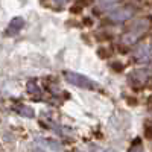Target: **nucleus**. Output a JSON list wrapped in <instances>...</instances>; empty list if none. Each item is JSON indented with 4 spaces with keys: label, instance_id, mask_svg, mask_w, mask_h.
Wrapping results in <instances>:
<instances>
[{
    "label": "nucleus",
    "instance_id": "ddd939ff",
    "mask_svg": "<svg viewBox=\"0 0 152 152\" xmlns=\"http://www.w3.org/2000/svg\"><path fill=\"white\" fill-rule=\"evenodd\" d=\"M70 11L73 12V14H75V12H81V6H73Z\"/></svg>",
    "mask_w": 152,
    "mask_h": 152
},
{
    "label": "nucleus",
    "instance_id": "7ed1b4c3",
    "mask_svg": "<svg viewBox=\"0 0 152 152\" xmlns=\"http://www.w3.org/2000/svg\"><path fill=\"white\" fill-rule=\"evenodd\" d=\"M134 59L138 64H146V62L152 61V47L151 46H142L135 50L134 53Z\"/></svg>",
    "mask_w": 152,
    "mask_h": 152
},
{
    "label": "nucleus",
    "instance_id": "39448f33",
    "mask_svg": "<svg viewBox=\"0 0 152 152\" xmlns=\"http://www.w3.org/2000/svg\"><path fill=\"white\" fill-rule=\"evenodd\" d=\"M149 78V73L146 70H137L131 73V79H135L137 82H146Z\"/></svg>",
    "mask_w": 152,
    "mask_h": 152
},
{
    "label": "nucleus",
    "instance_id": "9b49d317",
    "mask_svg": "<svg viewBox=\"0 0 152 152\" xmlns=\"http://www.w3.org/2000/svg\"><path fill=\"white\" fill-rule=\"evenodd\" d=\"M145 132H146V137L148 138H152V128H151V126H149V128H146Z\"/></svg>",
    "mask_w": 152,
    "mask_h": 152
},
{
    "label": "nucleus",
    "instance_id": "0eeeda50",
    "mask_svg": "<svg viewBox=\"0 0 152 152\" xmlns=\"http://www.w3.org/2000/svg\"><path fill=\"white\" fill-rule=\"evenodd\" d=\"M28 91L35 97V100H38V99H40V88H38L34 82H31L29 85H28Z\"/></svg>",
    "mask_w": 152,
    "mask_h": 152
},
{
    "label": "nucleus",
    "instance_id": "f257e3e1",
    "mask_svg": "<svg viewBox=\"0 0 152 152\" xmlns=\"http://www.w3.org/2000/svg\"><path fill=\"white\" fill-rule=\"evenodd\" d=\"M146 29H148V20H138L137 23H134V24H131V26H128V29L125 31V34H122L123 43H126V44L134 43Z\"/></svg>",
    "mask_w": 152,
    "mask_h": 152
},
{
    "label": "nucleus",
    "instance_id": "6e6552de",
    "mask_svg": "<svg viewBox=\"0 0 152 152\" xmlns=\"http://www.w3.org/2000/svg\"><path fill=\"white\" fill-rule=\"evenodd\" d=\"M18 114H21V116H26V117H29V119H32L34 117V111H32V108H29V107H18Z\"/></svg>",
    "mask_w": 152,
    "mask_h": 152
},
{
    "label": "nucleus",
    "instance_id": "f8f14e48",
    "mask_svg": "<svg viewBox=\"0 0 152 152\" xmlns=\"http://www.w3.org/2000/svg\"><path fill=\"white\" fill-rule=\"evenodd\" d=\"M131 152H143V148H142V146H137V148L134 146V148L131 149Z\"/></svg>",
    "mask_w": 152,
    "mask_h": 152
},
{
    "label": "nucleus",
    "instance_id": "20e7f679",
    "mask_svg": "<svg viewBox=\"0 0 152 152\" xmlns=\"http://www.w3.org/2000/svg\"><path fill=\"white\" fill-rule=\"evenodd\" d=\"M23 26H24V20L20 18V17H15L14 20L9 23V26H8V29H6V35H9V37L17 35V34L21 31Z\"/></svg>",
    "mask_w": 152,
    "mask_h": 152
},
{
    "label": "nucleus",
    "instance_id": "4468645a",
    "mask_svg": "<svg viewBox=\"0 0 152 152\" xmlns=\"http://www.w3.org/2000/svg\"><path fill=\"white\" fill-rule=\"evenodd\" d=\"M120 53H128V50H126V47L120 46Z\"/></svg>",
    "mask_w": 152,
    "mask_h": 152
},
{
    "label": "nucleus",
    "instance_id": "423d86ee",
    "mask_svg": "<svg viewBox=\"0 0 152 152\" xmlns=\"http://www.w3.org/2000/svg\"><path fill=\"white\" fill-rule=\"evenodd\" d=\"M129 17H131V11H128V9H123V11H119V12H116V14H113L114 21H123V20L129 18Z\"/></svg>",
    "mask_w": 152,
    "mask_h": 152
},
{
    "label": "nucleus",
    "instance_id": "9d476101",
    "mask_svg": "<svg viewBox=\"0 0 152 152\" xmlns=\"http://www.w3.org/2000/svg\"><path fill=\"white\" fill-rule=\"evenodd\" d=\"M111 69L120 73V72H123V64H120V62H111Z\"/></svg>",
    "mask_w": 152,
    "mask_h": 152
},
{
    "label": "nucleus",
    "instance_id": "1a4fd4ad",
    "mask_svg": "<svg viewBox=\"0 0 152 152\" xmlns=\"http://www.w3.org/2000/svg\"><path fill=\"white\" fill-rule=\"evenodd\" d=\"M97 55H99L100 58H104V59L110 58V52H108V49H105V47H99V50H97Z\"/></svg>",
    "mask_w": 152,
    "mask_h": 152
},
{
    "label": "nucleus",
    "instance_id": "f03ea898",
    "mask_svg": "<svg viewBox=\"0 0 152 152\" xmlns=\"http://www.w3.org/2000/svg\"><path fill=\"white\" fill-rule=\"evenodd\" d=\"M64 78L67 79V82L73 84L75 87L84 88V90H94L96 84L93 81H90L85 76L79 75V73H73V72H64Z\"/></svg>",
    "mask_w": 152,
    "mask_h": 152
}]
</instances>
